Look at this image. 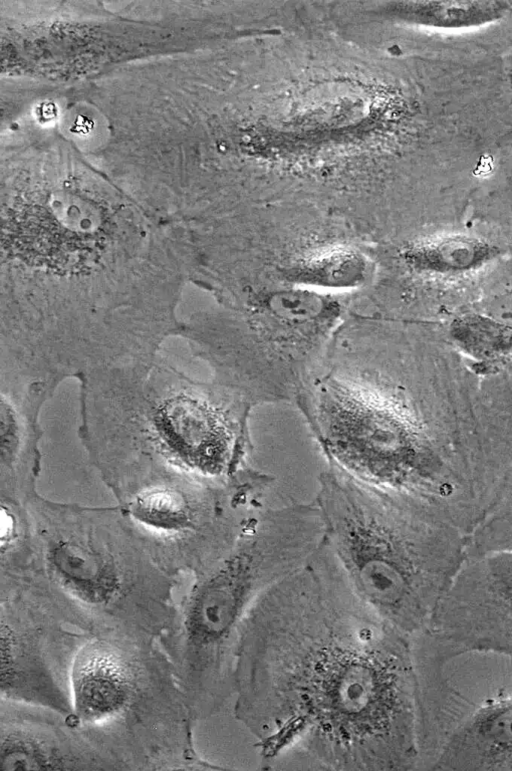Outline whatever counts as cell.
<instances>
[{"mask_svg": "<svg viewBox=\"0 0 512 771\" xmlns=\"http://www.w3.org/2000/svg\"><path fill=\"white\" fill-rule=\"evenodd\" d=\"M233 697L268 767L418 769L411 639L357 596L325 539L248 616Z\"/></svg>", "mask_w": 512, "mask_h": 771, "instance_id": "obj_1", "label": "cell"}, {"mask_svg": "<svg viewBox=\"0 0 512 771\" xmlns=\"http://www.w3.org/2000/svg\"><path fill=\"white\" fill-rule=\"evenodd\" d=\"M363 338L332 344L295 400L328 466L415 496L469 534L512 474V424L484 399L444 398Z\"/></svg>", "mask_w": 512, "mask_h": 771, "instance_id": "obj_2", "label": "cell"}, {"mask_svg": "<svg viewBox=\"0 0 512 771\" xmlns=\"http://www.w3.org/2000/svg\"><path fill=\"white\" fill-rule=\"evenodd\" d=\"M316 498L324 539L357 596L410 639L464 564L467 537L429 503L328 466Z\"/></svg>", "mask_w": 512, "mask_h": 771, "instance_id": "obj_3", "label": "cell"}, {"mask_svg": "<svg viewBox=\"0 0 512 771\" xmlns=\"http://www.w3.org/2000/svg\"><path fill=\"white\" fill-rule=\"evenodd\" d=\"M324 539L318 507H262L233 547L194 577L158 642L195 722L217 714L234 696L244 624L260 598L299 569Z\"/></svg>", "mask_w": 512, "mask_h": 771, "instance_id": "obj_4", "label": "cell"}, {"mask_svg": "<svg viewBox=\"0 0 512 771\" xmlns=\"http://www.w3.org/2000/svg\"><path fill=\"white\" fill-rule=\"evenodd\" d=\"M74 723L122 770H218L193 741L191 715L158 640L89 635L71 675Z\"/></svg>", "mask_w": 512, "mask_h": 771, "instance_id": "obj_5", "label": "cell"}, {"mask_svg": "<svg viewBox=\"0 0 512 771\" xmlns=\"http://www.w3.org/2000/svg\"><path fill=\"white\" fill-rule=\"evenodd\" d=\"M23 587L88 635L159 640L175 611V577L144 545L94 530L43 533L30 544Z\"/></svg>", "mask_w": 512, "mask_h": 771, "instance_id": "obj_6", "label": "cell"}, {"mask_svg": "<svg viewBox=\"0 0 512 771\" xmlns=\"http://www.w3.org/2000/svg\"><path fill=\"white\" fill-rule=\"evenodd\" d=\"M417 770H512V652L411 639Z\"/></svg>", "mask_w": 512, "mask_h": 771, "instance_id": "obj_7", "label": "cell"}, {"mask_svg": "<svg viewBox=\"0 0 512 771\" xmlns=\"http://www.w3.org/2000/svg\"><path fill=\"white\" fill-rule=\"evenodd\" d=\"M354 294L304 288L245 299L242 347L227 370V387L254 407L295 402L322 364Z\"/></svg>", "mask_w": 512, "mask_h": 771, "instance_id": "obj_8", "label": "cell"}, {"mask_svg": "<svg viewBox=\"0 0 512 771\" xmlns=\"http://www.w3.org/2000/svg\"><path fill=\"white\" fill-rule=\"evenodd\" d=\"M88 636L29 590L1 584L0 700L71 716L72 668Z\"/></svg>", "mask_w": 512, "mask_h": 771, "instance_id": "obj_9", "label": "cell"}, {"mask_svg": "<svg viewBox=\"0 0 512 771\" xmlns=\"http://www.w3.org/2000/svg\"><path fill=\"white\" fill-rule=\"evenodd\" d=\"M255 407L227 387L213 396H178L154 416L164 448L202 478L228 481L250 467L251 412Z\"/></svg>", "mask_w": 512, "mask_h": 771, "instance_id": "obj_10", "label": "cell"}, {"mask_svg": "<svg viewBox=\"0 0 512 771\" xmlns=\"http://www.w3.org/2000/svg\"><path fill=\"white\" fill-rule=\"evenodd\" d=\"M425 631L454 647L512 652V551L466 558Z\"/></svg>", "mask_w": 512, "mask_h": 771, "instance_id": "obj_11", "label": "cell"}, {"mask_svg": "<svg viewBox=\"0 0 512 771\" xmlns=\"http://www.w3.org/2000/svg\"><path fill=\"white\" fill-rule=\"evenodd\" d=\"M0 770H122L71 716L0 700Z\"/></svg>", "mask_w": 512, "mask_h": 771, "instance_id": "obj_12", "label": "cell"}, {"mask_svg": "<svg viewBox=\"0 0 512 771\" xmlns=\"http://www.w3.org/2000/svg\"><path fill=\"white\" fill-rule=\"evenodd\" d=\"M450 335L480 369L491 374L512 363V287L475 303L452 322Z\"/></svg>", "mask_w": 512, "mask_h": 771, "instance_id": "obj_13", "label": "cell"}, {"mask_svg": "<svg viewBox=\"0 0 512 771\" xmlns=\"http://www.w3.org/2000/svg\"><path fill=\"white\" fill-rule=\"evenodd\" d=\"M494 244L471 234H442L408 242L398 251V262L412 273L449 279L476 273L494 260Z\"/></svg>", "mask_w": 512, "mask_h": 771, "instance_id": "obj_14", "label": "cell"}, {"mask_svg": "<svg viewBox=\"0 0 512 771\" xmlns=\"http://www.w3.org/2000/svg\"><path fill=\"white\" fill-rule=\"evenodd\" d=\"M466 542L467 558L512 551V486L467 536Z\"/></svg>", "mask_w": 512, "mask_h": 771, "instance_id": "obj_15", "label": "cell"}, {"mask_svg": "<svg viewBox=\"0 0 512 771\" xmlns=\"http://www.w3.org/2000/svg\"><path fill=\"white\" fill-rule=\"evenodd\" d=\"M507 402H508V407H509V410H510V412L512 413V398H509V399L507 400Z\"/></svg>", "mask_w": 512, "mask_h": 771, "instance_id": "obj_16", "label": "cell"}]
</instances>
